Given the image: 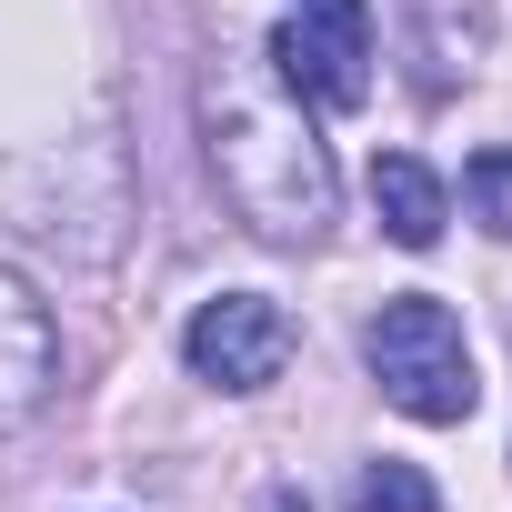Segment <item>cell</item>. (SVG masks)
Listing matches in <instances>:
<instances>
[{
    "instance_id": "8",
    "label": "cell",
    "mask_w": 512,
    "mask_h": 512,
    "mask_svg": "<svg viewBox=\"0 0 512 512\" xmlns=\"http://www.w3.org/2000/svg\"><path fill=\"white\" fill-rule=\"evenodd\" d=\"M462 201H472V221H482L492 241H512V151H502V141L462 161Z\"/></svg>"
},
{
    "instance_id": "1",
    "label": "cell",
    "mask_w": 512,
    "mask_h": 512,
    "mask_svg": "<svg viewBox=\"0 0 512 512\" xmlns=\"http://www.w3.org/2000/svg\"><path fill=\"white\" fill-rule=\"evenodd\" d=\"M201 131H211V171H221V201L262 231V241H322L332 211H342V181H332V151L312 131V111L262 81V71H211L201 81Z\"/></svg>"
},
{
    "instance_id": "2",
    "label": "cell",
    "mask_w": 512,
    "mask_h": 512,
    "mask_svg": "<svg viewBox=\"0 0 512 512\" xmlns=\"http://www.w3.org/2000/svg\"><path fill=\"white\" fill-rule=\"evenodd\" d=\"M362 362H372L382 402L412 412V422H472V402H482L472 342H462L452 302H432V292H392L372 312V332H362Z\"/></svg>"
},
{
    "instance_id": "5",
    "label": "cell",
    "mask_w": 512,
    "mask_h": 512,
    "mask_svg": "<svg viewBox=\"0 0 512 512\" xmlns=\"http://www.w3.org/2000/svg\"><path fill=\"white\" fill-rule=\"evenodd\" d=\"M51 382H61V342H51V312H41V292L0 262V432L11 422H31L41 402H51Z\"/></svg>"
},
{
    "instance_id": "4",
    "label": "cell",
    "mask_w": 512,
    "mask_h": 512,
    "mask_svg": "<svg viewBox=\"0 0 512 512\" xmlns=\"http://www.w3.org/2000/svg\"><path fill=\"white\" fill-rule=\"evenodd\" d=\"M181 362H191L211 392H262V382H282V362H292V312H282L272 292H221V302L191 312Z\"/></svg>"
},
{
    "instance_id": "7",
    "label": "cell",
    "mask_w": 512,
    "mask_h": 512,
    "mask_svg": "<svg viewBox=\"0 0 512 512\" xmlns=\"http://www.w3.org/2000/svg\"><path fill=\"white\" fill-rule=\"evenodd\" d=\"M342 512H442V492H432L422 462H362L352 492H342Z\"/></svg>"
},
{
    "instance_id": "3",
    "label": "cell",
    "mask_w": 512,
    "mask_h": 512,
    "mask_svg": "<svg viewBox=\"0 0 512 512\" xmlns=\"http://www.w3.org/2000/svg\"><path fill=\"white\" fill-rule=\"evenodd\" d=\"M272 81L302 111H362L372 101V0H292L272 31Z\"/></svg>"
},
{
    "instance_id": "6",
    "label": "cell",
    "mask_w": 512,
    "mask_h": 512,
    "mask_svg": "<svg viewBox=\"0 0 512 512\" xmlns=\"http://www.w3.org/2000/svg\"><path fill=\"white\" fill-rule=\"evenodd\" d=\"M372 211H382V231H392L402 251H432V241H442V181H432V161L382 151V161H372Z\"/></svg>"
}]
</instances>
